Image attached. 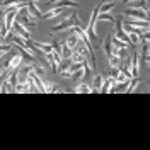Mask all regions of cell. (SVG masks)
I'll use <instances>...</instances> for the list:
<instances>
[{
    "label": "cell",
    "instance_id": "obj_25",
    "mask_svg": "<svg viewBox=\"0 0 150 150\" xmlns=\"http://www.w3.org/2000/svg\"><path fill=\"white\" fill-rule=\"evenodd\" d=\"M19 0H4L2 2V9H7V7H10V5H16Z\"/></svg>",
    "mask_w": 150,
    "mask_h": 150
},
{
    "label": "cell",
    "instance_id": "obj_21",
    "mask_svg": "<svg viewBox=\"0 0 150 150\" xmlns=\"http://www.w3.org/2000/svg\"><path fill=\"white\" fill-rule=\"evenodd\" d=\"M85 74H87V72H85V68L82 67V68H79V70H77V72H75L74 75H72V79H74L75 82H77V80H82Z\"/></svg>",
    "mask_w": 150,
    "mask_h": 150
},
{
    "label": "cell",
    "instance_id": "obj_9",
    "mask_svg": "<svg viewBox=\"0 0 150 150\" xmlns=\"http://www.w3.org/2000/svg\"><path fill=\"white\" fill-rule=\"evenodd\" d=\"M28 10L36 19H43V14H41V10H39V7H38V2H34V0H29V2H28Z\"/></svg>",
    "mask_w": 150,
    "mask_h": 150
},
{
    "label": "cell",
    "instance_id": "obj_16",
    "mask_svg": "<svg viewBox=\"0 0 150 150\" xmlns=\"http://www.w3.org/2000/svg\"><path fill=\"white\" fill-rule=\"evenodd\" d=\"M112 7H114V0H109V2H101V14H104V12H111Z\"/></svg>",
    "mask_w": 150,
    "mask_h": 150
},
{
    "label": "cell",
    "instance_id": "obj_28",
    "mask_svg": "<svg viewBox=\"0 0 150 150\" xmlns=\"http://www.w3.org/2000/svg\"><path fill=\"white\" fill-rule=\"evenodd\" d=\"M56 2H60V0H48L46 4H56Z\"/></svg>",
    "mask_w": 150,
    "mask_h": 150
},
{
    "label": "cell",
    "instance_id": "obj_4",
    "mask_svg": "<svg viewBox=\"0 0 150 150\" xmlns=\"http://www.w3.org/2000/svg\"><path fill=\"white\" fill-rule=\"evenodd\" d=\"M74 26H75V14H72V16H70V17H67L63 22H60V24L53 26L51 31H53V33H58V31H70Z\"/></svg>",
    "mask_w": 150,
    "mask_h": 150
},
{
    "label": "cell",
    "instance_id": "obj_15",
    "mask_svg": "<svg viewBox=\"0 0 150 150\" xmlns=\"http://www.w3.org/2000/svg\"><path fill=\"white\" fill-rule=\"evenodd\" d=\"M55 7H63V9H67V7H79V4L74 2V0H60V2L55 4Z\"/></svg>",
    "mask_w": 150,
    "mask_h": 150
},
{
    "label": "cell",
    "instance_id": "obj_17",
    "mask_svg": "<svg viewBox=\"0 0 150 150\" xmlns=\"http://www.w3.org/2000/svg\"><path fill=\"white\" fill-rule=\"evenodd\" d=\"M74 92H77V94H82V92H84V94H89V92H92V89H91L87 84H79V85L74 89Z\"/></svg>",
    "mask_w": 150,
    "mask_h": 150
},
{
    "label": "cell",
    "instance_id": "obj_10",
    "mask_svg": "<svg viewBox=\"0 0 150 150\" xmlns=\"http://www.w3.org/2000/svg\"><path fill=\"white\" fill-rule=\"evenodd\" d=\"M103 85H104V75H96V79L92 82V92H101Z\"/></svg>",
    "mask_w": 150,
    "mask_h": 150
},
{
    "label": "cell",
    "instance_id": "obj_29",
    "mask_svg": "<svg viewBox=\"0 0 150 150\" xmlns=\"http://www.w3.org/2000/svg\"><path fill=\"white\" fill-rule=\"evenodd\" d=\"M34 2H48V0H34Z\"/></svg>",
    "mask_w": 150,
    "mask_h": 150
},
{
    "label": "cell",
    "instance_id": "obj_1",
    "mask_svg": "<svg viewBox=\"0 0 150 150\" xmlns=\"http://www.w3.org/2000/svg\"><path fill=\"white\" fill-rule=\"evenodd\" d=\"M123 16L133 19H142V21H150V12L147 9H140V7H126V9H123Z\"/></svg>",
    "mask_w": 150,
    "mask_h": 150
},
{
    "label": "cell",
    "instance_id": "obj_23",
    "mask_svg": "<svg viewBox=\"0 0 150 150\" xmlns=\"http://www.w3.org/2000/svg\"><path fill=\"white\" fill-rule=\"evenodd\" d=\"M34 74L39 75V77H43V75L46 74V68L43 65H34Z\"/></svg>",
    "mask_w": 150,
    "mask_h": 150
},
{
    "label": "cell",
    "instance_id": "obj_6",
    "mask_svg": "<svg viewBox=\"0 0 150 150\" xmlns=\"http://www.w3.org/2000/svg\"><path fill=\"white\" fill-rule=\"evenodd\" d=\"M112 36H114V33H109L108 36H106V39H104V43H103V50H104V53H106V56L109 58V56L114 55V45H112Z\"/></svg>",
    "mask_w": 150,
    "mask_h": 150
},
{
    "label": "cell",
    "instance_id": "obj_8",
    "mask_svg": "<svg viewBox=\"0 0 150 150\" xmlns=\"http://www.w3.org/2000/svg\"><path fill=\"white\" fill-rule=\"evenodd\" d=\"M45 62H46L50 68H51V72H58V62H56V56H55V51H51V53H45Z\"/></svg>",
    "mask_w": 150,
    "mask_h": 150
},
{
    "label": "cell",
    "instance_id": "obj_5",
    "mask_svg": "<svg viewBox=\"0 0 150 150\" xmlns=\"http://www.w3.org/2000/svg\"><path fill=\"white\" fill-rule=\"evenodd\" d=\"M140 53L138 51H131V74L133 77H138L140 75Z\"/></svg>",
    "mask_w": 150,
    "mask_h": 150
},
{
    "label": "cell",
    "instance_id": "obj_7",
    "mask_svg": "<svg viewBox=\"0 0 150 150\" xmlns=\"http://www.w3.org/2000/svg\"><path fill=\"white\" fill-rule=\"evenodd\" d=\"M14 31L17 33V34H21L22 38H26V39H31V33H29V28L28 26H24L22 22H19L17 19H16V22H14Z\"/></svg>",
    "mask_w": 150,
    "mask_h": 150
},
{
    "label": "cell",
    "instance_id": "obj_12",
    "mask_svg": "<svg viewBox=\"0 0 150 150\" xmlns=\"http://www.w3.org/2000/svg\"><path fill=\"white\" fill-rule=\"evenodd\" d=\"M62 12H63V7H53V9L48 10L46 14H43V19H55V17H58Z\"/></svg>",
    "mask_w": 150,
    "mask_h": 150
},
{
    "label": "cell",
    "instance_id": "obj_19",
    "mask_svg": "<svg viewBox=\"0 0 150 150\" xmlns=\"http://www.w3.org/2000/svg\"><path fill=\"white\" fill-rule=\"evenodd\" d=\"M99 21H108V22H116V19H114V16H112L111 12H104V14H101L99 12Z\"/></svg>",
    "mask_w": 150,
    "mask_h": 150
},
{
    "label": "cell",
    "instance_id": "obj_2",
    "mask_svg": "<svg viewBox=\"0 0 150 150\" xmlns=\"http://www.w3.org/2000/svg\"><path fill=\"white\" fill-rule=\"evenodd\" d=\"M114 38H118V39H121V41H125L126 45H130V46H135L133 43H131V39H130V34L125 31V28H123V22L121 21H116L114 22Z\"/></svg>",
    "mask_w": 150,
    "mask_h": 150
},
{
    "label": "cell",
    "instance_id": "obj_3",
    "mask_svg": "<svg viewBox=\"0 0 150 150\" xmlns=\"http://www.w3.org/2000/svg\"><path fill=\"white\" fill-rule=\"evenodd\" d=\"M33 17H34V16L28 10V7L21 9V10H19V14H17V21H19V22H22L24 26H28L29 29L36 28V21H33Z\"/></svg>",
    "mask_w": 150,
    "mask_h": 150
},
{
    "label": "cell",
    "instance_id": "obj_14",
    "mask_svg": "<svg viewBox=\"0 0 150 150\" xmlns=\"http://www.w3.org/2000/svg\"><path fill=\"white\" fill-rule=\"evenodd\" d=\"M142 43V58L147 60L150 56V41H140Z\"/></svg>",
    "mask_w": 150,
    "mask_h": 150
},
{
    "label": "cell",
    "instance_id": "obj_24",
    "mask_svg": "<svg viewBox=\"0 0 150 150\" xmlns=\"http://www.w3.org/2000/svg\"><path fill=\"white\" fill-rule=\"evenodd\" d=\"M7 51H10V43L7 45V43H2V46H0V53H2V56L7 55Z\"/></svg>",
    "mask_w": 150,
    "mask_h": 150
},
{
    "label": "cell",
    "instance_id": "obj_26",
    "mask_svg": "<svg viewBox=\"0 0 150 150\" xmlns=\"http://www.w3.org/2000/svg\"><path fill=\"white\" fill-rule=\"evenodd\" d=\"M55 87H56V85L51 84V82H50V84H45V92H48V94L53 92V91H55Z\"/></svg>",
    "mask_w": 150,
    "mask_h": 150
},
{
    "label": "cell",
    "instance_id": "obj_11",
    "mask_svg": "<svg viewBox=\"0 0 150 150\" xmlns=\"http://www.w3.org/2000/svg\"><path fill=\"white\" fill-rule=\"evenodd\" d=\"M114 84H116V79H112V77H106V79H104V85H103V91H101V92L103 94L111 92L112 87H114Z\"/></svg>",
    "mask_w": 150,
    "mask_h": 150
},
{
    "label": "cell",
    "instance_id": "obj_18",
    "mask_svg": "<svg viewBox=\"0 0 150 150\" xmlns=\"http://www.w3.org/2000/svg\"><path fill=\"white\" fill-rule=\"evenodd\" d=\"M140 85V77H133L130 80V85H128V91L126 92H133V91H137V87Z\"/></svg>",
    "mask_w": 150,
    "mask_h": 150
},
{
    "label": "cell",
    "instance_id": "obj_20",
    "mask_svg": "<svg viewBox=\"0 0 150 150\" xmlns=\"http://www.w3.org/2000/svg\"><path fill=\"white\" fill-rule=\"evenodd\" d=\"M121 58L118 55H112V56H109V67H121Z\"/></svg>",
    "mask_w": 150,
    "mask_h": 150
},
{
    "label": "cell",
    "instance_id": "obj_22",
    "mask_svg": "<svg viewBox=\"0 0 150 150\" xmlns=\"http://www.w3.org/2000/svg\"><path fill=\"white\" fill-rule=\"evenodd\" d=\"M120 72H121V68H120V67H109V72H108V75H109V77H112V79H118Z\"/></svg>",
    "mask_w": 150,
    "mask_h": 150
},
{
    "label": "cell",
    "instance_id": "obj_27",
    "mask_svg": "<svg viewBox=\"0 0 150 150\" xmlns=\"http://www.w3.org/2000/svg\"><path fill=\"white\" fill-rule=\"evenodd\" d=\"M130 2L131 4H135V2H138V0H125V4H130Z\"/></svg>",
    "mask_w": 150,
    "mask_h": 150
},
{
    "label": "cell",
    "instance_id": "obj_13",
    "mask_svg": "<svg viewBox=\"0 0 150 150\" xmlns=\"http://www.w3.org/2000/svg\"><path fill=\"white\" fill-rule=\"evenodd\" d=\"M80 41H82V39H80L79 36H77L75 33H72V34H70V36H68V38L65 39V45H67V46H70V48H74V50H75V46H77V45H79Z\"/></svg>",
    "mask_w": 150,
    "mask_h": 150
}]
</instances>
